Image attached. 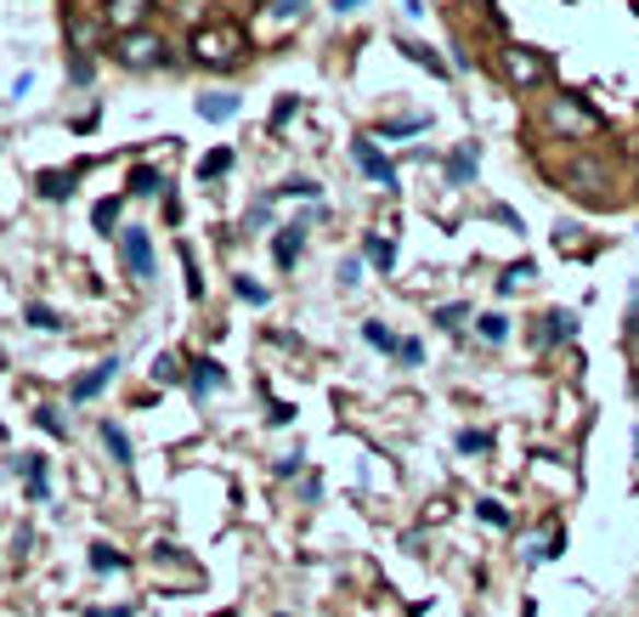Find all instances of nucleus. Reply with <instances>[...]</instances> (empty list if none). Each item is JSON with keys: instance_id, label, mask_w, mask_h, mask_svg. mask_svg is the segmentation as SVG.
<instances>
[{"instance_id": "obj_1", "label": "nucleus", "mask_w": 639, "mask_h": 617, "mask_svg": "<svg viewBox=\"0 0 639 617\" xmlns=\"http://www.w3.org/2000/svg\"><path fill=\"white\" fill-rule=\"evenodd\" d=\"M239 51H244V28H232V23H216V28H198L193 35L198 62H232Z\"/></svg>"}, {"instance_id": "obj_2", "label": "nucleus", "mask_w": 639, "mask_h": 617, "mask_svg": "<svg viewBox=\"0 0 639 617\" xmlns=\"http://www.w3.org/2000/svg\"><path fill=\"white\" fill-rule=\"evenodd\" d=\"M549 125H555V131H566V137H589V131H600V119L578 103V96H555V103H549Z\"/></svg>"}, {"instance_id": "obj_3", "label": "nucleus", "mask_w": 639, "mask_h": 617, "mask_svg": "<svg viewBox=\"0 0 639 617\" xmlns=\"http://www.w3.org/2000/svg\"><path fill=\"white\" fill-rule=\"evenodd\" d=\"M503 74H510L515 85H537L549 74V57L532 51V46H510V51H503Z\"/></svg>"}, {"instance_id": "obj_4", "label": "nucleus", "mask_w": 639, "mask_h": 617, "mask_svg": "<svg viewBox=\"0 0 639 617\" xmlns=\"http://www.w3.org/2000/svg\"><path fill=\"white\" fill-rule=\"evenodd\" d=\"M119 255H125V267L137 278H153V238H148V226H125V233H119Z\"/></svg>"}, {"instance_id": "obj_5", "label": "nucleus", "mask_w": 639, "mask_h": 617, "mask_svg": "<svg viewBox=\"0 0 639 617\" xmlns=\"http://www.w3.org/2000/svg\"><path fill=\"white\" fill-rule=\"evenodd\" d=\"M164 46L159 35H148V28H130V35H119V62H130V69H148V62H159Z\"/></svg>"}, {"instance_id": "obj_6", "label": "nucleus", "mask_w": 639, "mask_h": 617, "mask_svg": "<svg viewBox=\"0 0 639 617\" xmlns=\"http://www.w3.org/2000/svg\"><path fill=\"white\" fill-rule=\"evenodd\" d=\"M351 153H357V165H362L368 176H374L380 187H396V165H391V159H385L374 142H368V137H357V142H351Z\"/></svg>"}, {"instance_id": "obj_7", "label": "nucleus", "mask_w": 639, "mask_h": 617, "mask_svg": "<svg viewBox=\"0 0 639 617\" xmlns=\"http://www.w3.org/2000/svg\"><path fill=\"white\" fill-rule=\"evenodd\" d=\"M221 385H226L221 363H216V357H198V363H193V374H187V392H193L198 403H205L210 392H221Z\"/></svg>"}, {"instance_id": "obj_8", "label": "nucleus", "mask_w": 639, "mask_h": 617, "mask_svg": "<svg viewBox=\"0 0 639 617\" xmlns=\"http://www.w3.org/2000/svg\"><path fill=\"white\" fill-rule=\"evenodd\" d=\"M300 249H306V226H283V233H278V244H272V261L289 272V267L300 261Z\"/></svg>"}, {"instance_id": "obj_9", "label": "nucleus", "mask_w": 639, "mask_h": 617, "mask_svg": "<svg viewBox=\"0 0 639 617\" xmlns=\"http://www.w3.org/2000/svg\"><path fill=\"white\" fill-rule=\"evenodd\" d=\"M232 114H239V96H232V91H205V96H198V119H232Z\"/></svg>"}, {"instance_id": "obj_10", "label": "nucleus", "mask_w": 639, "mask_h": 617, "mask_svg": "<svg viewBox=\"0 0 639 617\" xmlns=\"http://www.w3.org/2000/svg\"><path fill=\"white\" fill-rule=\"evenodd\" d=\"M114 369H119V363H96L85 380H74V397H80V403H85V397H96V392H103V385L114 380Z\"/></svg>"}, {"instance_id": "obj_11", "label": "nucleus", "mask_w": 639, "mask_h": 617, "mask_svg": "<svg viewBox=\"0 0 639 617\" xmlns=\"http://www.w3.org/2000/svg\"><path fill=\"white\" fill-rule=\"evenodd\" d=\"M362 255H368V261H374L380 272L396 267V244H391V238H362Z\"/></svg>"}, {"instance_id": "obj_12", "label": "nucleus", "mask_w": 639, "mask_h": 617, "mask_svg": "<svg viewBox=\"0 0 639 617\" xmlns=\"http://www.w3.org/2000/svg\"><path fill=\"white\" fill-rule=\"evenodd\" d=\"M566 176H571V182H578L583 193H600V187H605V171H600V165H589V159H578V165H571Z\"/></svg>"}, {"instance_id": "obj_13", "label": "nucleus", "mask_w": 639, "mask_h": 617, "mask_svg": "<svg viewBox=\"0 0 639 617\" xmlns=\"http://www.w3.org/2000/svg\"><path fill=\"white\" fill-rule=\"evenodd\" d=\"M103 442H108V453H114V465H130V436L114 426V419H103Z\"/></svg>"}, {"instance_id": "obj_14", "label": "nucleus", "mask_w": 639, "mask_h": 617, "mask_svg": "<svg viewBox=\"0 0 639 617\" xmlns=\"http://www.w3.org/2000/svg\"><path fill=\"white\" fill-rule=\"evenodd\" d=\"M23 481H28V499H46V459H23Z\"/></svg>"}, {"instance_id": "obj_15", "label": "nucleus", "mask_w": 639, "mask_h": 617, "mask_svg": "<svg viewBox=\"0 0 639 617\" xmlns=\"http://www.w3.org/2000/svg\"><path fill=\"white\" fill-rule=\"evenodd\" d=\"M544 323H549L544 340H571V335H578V317H571V312H549Z\"/></svg>"}, {"instance_id": "obj_16", "label": "nucleus", "mask_w": 639, "mask_h": 617, "mask_svg": "<svg viewBox=\"0 0 639 617\" xmlns=\"http://www.w3.org/2000/svg\"><path fill=\"white\" fill-rule=\"evenodd\" d=\"M448 176H453V182H469V176H476V148H458V153L448 159Z\"/></svg>"}, {"instance_id": "obj_17", "label": "nucleus", "mask_w": 639, "mask_h": 617, "mask_svg": "<svg viewBox=\"0 0 639 617\" xmlns=\"http://www.w3.org/2000/svg\"><path fill=\"white\" fill-rule=\"evenodd\" d=\"M91 567H96V572H119V567H125V556H119L114 544H91Z\"/></svg>"}, {"instance_id": "obj_18", "label": "nucleus", "mask_w": 639, "mask_h": 617, "mask_svg": "<svg viewBox=\"0 0 639 617\" xmlns=\"http://www.w3.org/2000/svg\"><path fill=\"white\" fill-rule=\"evenodd\" d=\"M40 193H46V199H69V193H74V176L46 171V176H40Z\"/></svg>"}, {"instance_id": "obj_19", "label": "nucleus", "mask_w": 639, "mask_h": 617, "mask_svg": "<svg viewBox=\"0 0 639 617\" xmlns=\"http://www.w3.org/2000/svg\"><path fill=\"white\" fill-rule=\"evenodd\" d=\"M362 340H368V346H380V351H402V340L385 329V323H362Z\"/></svg>"}, {"instance_id": "obj_20", "label": "nucleus", "mask_w": 639, "mask_h": 617, "mask_svg": "<svg viewBox=\"0 0 639 617\" xmlns=\"http://www.w3.org/2000/svg\"><path fill=\"white\" fill-rule=\"evenodd\" d=\"M476 323H481V340H492V346L510 335V317H503V312H487V317H476Z\"/></svg>"}, {"instance_id": "obj_21", "label": "nucleus", "mask_w": 639, "mask_h": 617, "mask_svg": "<svg viewBox=\"0 0 639 617\" xmlns=\"http://www.w3.org/2000/svg\"><path fill=\"white\" fill-rule=\"evenodd\" d=\"M153 380H159V385H176V380H182V363L159 351V357H153Z\"/></svg>"}, {"instance_id": "obj_22", "label": "nucleus", "mask_w": 639, "mask_h": 617, "mask_svg": "<svg viewBox=\"0 0 639 617\" xmlns=\"http://www.w3.org/2000/svg\"><path fill=\"white\" fill-rule=\"evenodd\" d=\"M526 278H532V261H515L510 272H503V278H498V295H510V289H521Z\"/></svg>"}, {"instance_id": "obj_23", "label": "nucleus", "mask_w": 639, "mask_h": 617, "mask_svg": "<svg viewBox=\"0 0 639 617\" xmlns=\"http://www.w3.org/2000/svg\"><path fill=\"white\" fill-rule=\"evenodd\" d=\"M464 317H469V306H458V301H453V306H435V317H430V323H442V329H458Z\"/></svg>"}, {"instance_id": "obj_24", "label": "nucleus", "mask_w": 639, "mask_h": 617, "mask_svg": "<svg viewBox=\"0 0 639 617\" xmlns=\"http://www.w3.org/2000/svg\"><path fill=\"white\" fill-rule=\"evenodd\" d=\"M414 131H425V119H419V114H408V119H385V137H414Z\"/></svg>"}, {"instance_id": "obj_25", "label": "nucleus", "mask_w": 639, "mask_h": 617, "mask_svg": "<svg viewBox=\"0 0 639 617\" xmlns=\"http://www.w3.org/2000/svg\"><path fill=\"white\" fill-rule=\"evenodd\" d=\"M476 510H481V522H492V527H510V510H503L498 499H481Z\"/></svg>"}, {"instance_id": "obj_26", "label": "nucleus", "mask_w": 639, "mask_h": 617, "mask_svg": "<svg viewBox=\"0 0 639 617\" xmlns=\"http://www.w3.org/2000/svg\"><path fill=\"white\" fill-rule=\"evenodd\" d=\"M306 0H266V18H300Z\"/></svg>"}, {"instance_id": "obj_27", "label": "nucleus", "mask_w": 639, "mask_h": 617, "mask_svg": "<svg viewBox=\"0 0 639 617\" xmlns=\"http://www.w3.org/2000/svg\"><path fill=\"white\" fill-rule=\"evenodd\" d=\"M458 447H464V453H487L492 436H487V431H458Z\"/></svg>"}, {"instance_id": "obj_28", "label": "nucleus", "mask_w": 639, "mask_h": 617, "mask_svg": "<svg viewBox=\"0 0 639 617\" xmlns=\"http://www.w3.org/2000/svg\"><path fill=\"white\" fill-rule=\"evenodd\" d=\"M408 57H414V62H425L430 74H448V62H442V57H430V46H408Z\"/></svg>"}, {"instance_id": "obj_29", "label": "nucleus", "mask_w": 639, "mask_h": 617, "mask_svg": "<svg viewBox=\"0 0 639 617\" xmlns=\"http://www.w3.org/2000/svg\"><path fill=\"white\" fill-rule=\"evenodd\" d=\"M226 165H232V153H226V148H216V153L205 159V165H198V176H221Z\"/></svg>"}, {"instance_id": "obj_30", "label": "nucleus", "mask_w": 639, "mask_h": 617, "mask_svg": "<svg viewBox=\"0 0 639 617\" xmlns=\"http://www.w3.org/2000/svg\"><path fill=\"white\" fill-rule=\"evenodd\" d=\"M28 323H35V329H57V312L35 301V306H28Z\"/></svg>"}, {"instance_id": "obj_31", "label": "nucleus", "mask_w": 639, "mask_h": 617, "mask_svg": "<svg viewBox=\"0 0 639 617\" xmlns=\"http://www.w3.org/2000/svg\"><path fill=\"white\" fill-rule=\"evenodd\" d=\"M130 187H137V193H159L164 182H159V176H153L148 165H137V176H130Z\"/></svg>"}, {"instance_id": "obj_32", "label": "nucleus", "mask_w": 639, "mask_h": 617, "mask_svg": "<svg viewBox=\"0 0 639 617\" xmlns=\"http://www.w3.org/2000/svg\"><path fill=\"white\" fill-rule=\"evenodd\" d=\"M114 221H119V199H103V205H96V226H103V233H108Z\"/></svg>"}, {"instance_id": "obj_33", "label": "nucleus", "mask_w": 639, "mask_h": 617, "mask_svg": "<svg viewBox=\"0 0 639 617\" xmlns=\"http://www.w3.org/2000/svg\"><path fill=\"white\" fill-rule=\"evenodd\" d=\"M239 301H249V306H266V289H260V283H249V278H239Z\"/></svg>"}, {"instance_id": "obj_34", "label": "nucleus", "mask_w": 639, "mask_h": 617, "mask_svg": "<svg viewBox=\"0 0 639 617\" xmlns=\"http://www.w3.org/2000/svg\"><path fill=\"white\" fill-rule=\"evenodd\" d=\"M91 74H96V69H91V57H74V62H69V80H74V85H85Z\"/></svg>"}, {"instance_id": "obj_35", "label": "nucleus", "mask_w": 639, "mask_h": 617, "mask_svg": "<svg viewBox=\"0 0 639 617\" xmlns=\"http://www.w3.org/2000/svg\"><path fill=\"white\" fill-rule=\"evenodd\" d=\"M283 193H294V199H317V182H306V176H294Z\"/></svg>"}, {"instance_id": "obj_36", "label": "nucleus", "mask_w": 639, "mask_h": 617, "mask_svg": "<svg viewBox=\"0 0 639 617\" xmlns=\"http://www.w3.org/2000/svg\"><path fill=\"white\" fill-rule=\"evenodd\" d=\"M35 419H40V426H46V431H51V436H62V419H57V408H40V414H35Z\"/></svg>"}, {"instance_id": "obj_37", "label": "nucleus", "mask_w": 639, "mask_h": 617, "mask_svg": "<svg viewBox=\"0 0 639 617\" xmlns=\"http://www.w3.org/2000/svg\"><path fill=\"white\" fill-rule=\"evenodd\" d=\"M272 470H278V476H294V470H300V453H283V459H278Z\"/></svg>"}, {"instance_id": "obj_38", "label": "nucleus", "mask_w": 639, "mask_h": 617, "mask_svg": "<svg viewBox=\"0 0 639 617\" xmlns=\"http://www.w3.org/2000/svg\"><path fill=\"white\" fill-rule=\"evenodd\" d=\"M362 7V0H334V12H357Z\"/></svg>"}, {"instance_id": "obj_39", "label": "nucleus", "mask_w": 639, "mask_h": 617, "mask_svg": "<svg viewBox=\"0 0 639 617\" xmlns=\"http://www.w3.org/2000/svg\"><path fill=\"white\" fill-rule=\"evenodd\" d=\"M91 617H130V612H125V606H114V612H91Z\"/></svg>"}, {"instance_id": "obj_40", "label": "nucleus", "mask_w": 639, "mask_h": 617, "mask_svg": "<svg viewBox=\"0 0 639 617\" xmlns=\"http://www.w3.org/2000/svg\"><path fill=\"white\" fill-rule=\"evenodd\" d=\"M628 323H634V329H639V295H634V312H628Z\"/></svg>"}, {"instance_id": "obj_41", "label": "nucleus", "mask_w": 639, "mask_h": 617, "mask_svg": "<svg viewBox=\"0 0 639 617\" xmlns=\"http://www.w3.org/2000/svg\"><path fill=\"white\" fill-rule=\"evenodd\" d=\"M634 453H639V431H634Z\"/></svg>"}, {"instance_id": "obj_42", "label": "nucleus", "mask_w": 639, "mask_h": 617, "mask_svg": "<svg viewBox=\"0 0 639 617\" xmlns=\"http://www.w3.org/2000/svg\"><path fill=\"white\" fill-rule=\"evenodd\" d=\"M0 436H7V431H0Z\"/></svg>"}, {"instance_id": "obj_43", "label": "nucleus", "mask_w": 639, "mask_h": 617, "mask_svg": "<svg viewBox=\"0 0 639 617\" xmlns=\"http://www.w3.org/2000/svg\"><path fill=\"white\" fill-rule=\"evenodd\" d=\"M278 617H283V612H278Z\"/></svg>"}]
</instances>
